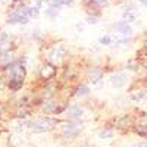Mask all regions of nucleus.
Here are the masks:
<instances>
[{
  "instance_id": "f257e3e1",
  "label": "nucleus",
  "mask_w": 147,
  "mask_h": 147,
  "mask_svg": "<svg viewBox=\"0 0 147 147\" xmlns=\"http://www.w3.org/2000/svg\"><path fill=\"white\" fill-rule=\"evenodd\" d=\"M59 124H60V122L57 119H53L50 116H43V118H38V119L30 121V128L35 134H43V132L52 131Z\"/></svg>"
},
{
  "instance_id": "f03ea898",
  "label": "nucleus",
  "mask_w": 147,
  "mask_h": 147,
  "mask_svg": "<svg viewBox=\"0 0 147 147\" xmlns=\"http://www.w3.org/2000/svg\"><path fill=\"white\" fill-rule=\"evenodd\" d=\"M40 107H41V112L44 115H60L68 109V106L63 100H56V99L43 100Z\"/></svg>"
},
{
  "instance_id": "7ed1b4c3",
  "label": "nucleus",
  "mask_w": 147,
  "mask_h": 147,
  "mask_svg": "<svg viewBox=\"0 0 147 147\" xmlns=\"http://www.w3.org/2000/svg\"><path fill=\"white\" fill-rule=\"evenodd\" d=\"M59 128L62 131L65 138H75L82 132L84 125L80 121H65V122H60L59 124Z\"/></svg>"
},
{
  "instance_id": "20e7f679",
  "label": "nucleus",
  "mask_w": 147,
  "mask_h": 147,
  "mask_svg": "<svg viewBox=\"0 0 147 147\" xmlns=\"http://www.w3.org/2000/svg\"><path fill=\"white\" fill-rule=\"evenodd\" d=\"M66 56H68V49H66V46L65 44H57L56 47H53V50L49 53V62L50 63H53V65H60L63 62V60L66 59Z\"/></svg>"
},
{
  "instance_id": "39448f33",
  "label": "nucleus",
  "mask_w": 147,
  "mask_h": 147,
  "mask_svg": "<svg viewBox=\"0 0 147 147\" xmlns=\"http://www.w3.org/2000/svg\"><path fill=\"white\" fill-rule=\"evenodd\" d=\"M87 78L91 82L94 88H102L103 87V78H105V72L100 68H91L87 72Z\"/></svg>"
},
{
  "instance_id": "423d86ee",
  "label": "nucleus",
  "mask_w": 147,
  "mask_h": 147,
  "mask_svg": "<svg viewBox=\"0 0 147 147\" xmlns=\"http://www.w3.org/2000/svg\"><path fill=\"white\" fill-rule=\"evenodd\" d=\"M56 74H57V66L50 63L47 60V62H44L41 66H40V78L46 82L49 81H52L55 77H56Z\"/></svg>"
},
{
  "instance_id": "0eeeda50",
  "label": "nucleus",
  "mask_w": 147,
  "mask_h": 147,
  "mask_svg": "<svg viewBox=\"0 0 147 147\" xmlns=\"http://www.w3.org/2000/svg\"><path fill=\"white\" fill-rule=\"evenodd\" d=\"M82 115H84V106L81 103H75L65 110V116L68 121H80Z\"/></svg>"
},
{
  "instance_id": "6e6552de",
  "label": "nucleus",
  "mask_w": 147,
  "mask_h": 147,
  "mask_svg": "<svg viewBox=\"0 0 147 147\" xmlns=\"http://www.w3.org/2000/svg\"><path fill=\"white\" fill-rule=\"evenodd\" d=\"M28 22H30V18L25 16V15H22L21 12H18V10H13L6 18V24H9V25H27Z\"/></svg>"
},
{
  "instance_id": "1a4fd4ad",
  "label": "nucleus",
  "mask_w": 147,
  "mask_h": 147,
  "mask_svg": "<svg viewBox=\"0 0 147 147\" xmlns=\"http://www.w3.org/2000/svg\"><path fill=\"white\" fill-rule=\"evenodd\" d=\"M113 30L118 32V35H122V37H129L132 38V28L128 22H125L124 19L113 24Z\"/></svg>"
},
{
  "instance_id": "9d476101",
  "label": "nucleus",
  "mask_w": 147,
  "mask_h": 147,
  "mask_svg": "<svg viewBox=\"0 0 147 147\" xmlns=\"http://www.w3.org/2000/svg\"><path fill=\"white\" fill-rule=\"evenodd\" d=\"M127 82H128V75L125 72H118V74H113V75L110 77V85H112L113 88L125 87Z\"/></svg>"
},
{
  "instance_id": "9b49d317",
  "label": "nucleus",
  "mask_w": 147,
  "mask_h": 147,
  "mask_svg": "<svg viewBox=\"0 0 147 147\" xmlns=\"http://www.w3.org/2000/svg\"><path fill=\"white\" fill-rule=\"evenodd\" d=\"M57 94V85L49 81L47 85L41 90V99L43 100H49V99H55V96Z\"/></svg>"
},
{
  "instance_id": "f8f14e48",
  "label": "nucleus",
  "mask_w": 147,
  "mask_h": 147,
  "mask_svg": "<svg viewBox=\"0 0 147 147\" xmlns=\"http://www.w3.org/2000/svg\"><path fill=\"white\" fill-rule=\"evenodd\" d=\"M15 60L12 50H0V69H3L9 63H12Z\"/></svg>"
},
{
  "instance_id": "ddd939ff",
  "label": "nucleus",
  "mask_w": 147,
  "mask_h": 147,
  "mask_svg": "<svg viewBox=\"0 0 147 147\" xmlns=\"http://www.w3.org/2000/svg\"><path fill=\"white\" fill-rule=\"evenodd\" d=\"M131 127H134V119L131 118V115L121 116L116 122V128H119V129H128Z\"/></svg>"
},
{
  "instance_id": "4468645a",
  "label": "nucleus",
  "mask_w": 147,
  "mask_h": 147,
  "mask_svg": "<svg viewBox=\"0 0 147 147\" xmlns=\"http://www.w3.org/2000/svg\"><path fill=\"white\" fill-rule=\"evenodd\" d=\"M12 44V34L7 31L0 32V50H9V46Z\"/></svg>"
},
{
  "instance_id": "2eb2a0df",
  "label": "nucleus",
  "mask_w": 147,
  "mask_h": 147,
  "mask_svg": "<svg viewBox=\"0 0 147 147\" xmlns=\"http://www.w3.org/2000/svg\"><path fill=\"white\" fill-rule=\"evenodd\" d=\"M90 87L88 85H80V87H77V90H75V97L77 99H82V97H85V96H88L90 94Z\"/></svg>"
},
{
  "instance_id": "dca6fc26",
  "label": "nucleus",
  "mask_w": 147,
  "mask_h": 147,
  "mask_svg": "<svg viewBox=\"0 0 147 147\" xmlns=\"http://www.w3.org/2000/svg\"><path fill=\"white\" fill-rule=\"evenodd\" d=\"M122 19H124L125 22H134V21H137V12H127L124 10L122 12Z\"/></svg>"
},
{
  "instance_id": "f3484780",
  "label": "nucleus",
  "mask_w": 147,
  "mask_h": 147,
  "mask_svg": "<svg viewBox=\"0 0 147 147\" xmlns=\"http://www.w3.org/2000/svg\"><path fill=\"white\" fill-rule=\"evenodd\" d=\"M134 131H136L138 136L147 138V124H138L137 127H134Z\"/></svg>"
},
{
  "instance_id": "a211bd4d",
  "label": "nucleus",
  "mask_w": 147,
  "mask_h": 147,
  "mask_svg": "<svg viewBox=\"0 0 147 147\" xmlns=\"http://www.w3.org/2000/svg\"><path fill=\"white\" fill-rule=\"evenodd\" d=\"M46 16H49V18H52V19H55L57 15H59V9H56V7H52V6H49L47 9H46Z\"/></svg>"
},
{
  "instance_id": "6ab92c4d",
  "label": "nucleus",
  "mask_w": 147,
  "mask_h": 147,
  "mask_svg": "<svg viewBox=\"0 0 147 147\" xmlns=\"http://www.w3.org/2000/svg\"><path fill=\"white\" fill-rule=\"evenodd\" d=\"M99 43H100L102 46H110V44L113 43V37H112V35H103V37H100Z\"/></svg>"
},
{
  "instance_id": "aec40b11",
  "label": "nucleus",
  "mask_w": 147,
  "mask_h": 147,
  "mask_svg": "<svg viewBox=\"0 0 147 147\" xmlns=\"http://www.w3.org/2000/svg\"><path fill=\"white\" fill-rule=\"evenodd\" d=\"M144 94H146L144 90H137L136 93H131V99H132L134 102H138V100L144 99Z\"/></svg>"
},
{
  "instance_id": "412c9836",
  "label": "nucleus",
  "mask_w": 147,
  "mask_h": 147,
  "mask_svg": "<svg viewBox=\"0 0 147 147\" xmlns=\"http://www.w3.org/2000/svg\"><path fill=\"white\" fill-rule=\"evenodd\" d=\"M41 32H40V30H32V31H30V38L31 40H34V41H38L40 38H41Z\"/></svg>"
},
{
  "instance_id": "4be33fe9",
  "label": "nucleus",
  "mask_w": 147,
  "mask_h": 147,
  "mask_svg": "<svg viewBox=\"0 0 147 147\" xmlns=\"http://www.w3.org/2000/svg\"><path fill=\"white\" fill-rule=\"evenodd\" d=\"M91 2H94L97 6H100L102 9H103V7H109V6H110V0H91Z\"/></svg>"
},
{
  "instance_id": "5701e85b",
  "label": "nucleus",
  "mask_w": 147,
  "mask_h": 147,
  "mask_svg": "<svg viewBox=\"0 0 147 147\" xmlns=\"http://www.w3.org/2000/svg\"><path fill=\"white\" fill-rule=\"evenodd\" d=\"M124 10H127V12H137V6L134 3H131V2H127L124 5Z\"/></svg>"
},
{
  "instance_id": "b1692460",
  "label": "nucleus",
  "mask_w": 147,
  "mask_h": 147,
  "mask_svg": "<svg viewBox=\"0 0 147 147\" xmlns=\"http://www.w3.org/2000/svg\"><path fill=\"white\" fill-rule=\"evenodd\" d=\"M85 22H87L88 25H96V24L99 22V16H91V15H88L87 19H85Z\"/></svg>"
},
{
  "instance_id": "393cba45",
  "label": "nucleus",
  "mask_w": 147,
  "mask_h": 147,
  "mask_svg": "<svg viewBox=\"0 0 147 147\" xmlns=\"http://www.w3.org/2000/svg\"><path fill=\"white\" fill-rule=\"evenodd\" d=\"M113 137V132L112 131H107V129H103L100 132V138H112Z\"/></svg>"
},
{
  "instance_id": "a878e982",
  "label": "nucleus",
  "mask_w": 147,
  "mask_h": 147,
  "mask_svg": "<svg viewBox=\"0 0 147 147\" xmlns=\"http://www.w3.org/2000/svg\"><path fill=\"white\" fill-rule=\"evenodd\" d=\"M127 69H128V71H132V72H137V71L140 69V65H138V63H137V65L128 63V65H127Z\"/></svg>"
},
{
  "instance_id": "bb28decb",
  "label": "nucleus",
  "mask_w": 147,
  "mask_h": 147,
  "mask_svg": "<svg viewBox=\"0 0 147 147\" xmlns=\"http://www.w3.org/2000/svg\"><path fill=\"white\" fill-rule=\"evenodd\" d=\"M131 147H147V143H146V141H140V143H136V144H132Z\"/></svg>"
},
{
  "instance_id": "cd10ccee",
  "label": "nucleus",
  "mask_w": 147,
  "mask_h": 147,
  "mask_svg": "<svg viewBox=\"0 0 147 147\" xmlns=\"http://www.w3.org/2000/svg\"><path fill=\"white\" fill-rule=\"evenodd\" d=\"M138 2H140L141 5H144V6H147V0H138Z\"/></svg>"
},
{
  "instance_id": "c85d7f7f",
  "label": "nucleus",
  "mask_w": 147,
  "mask_h": 147,
  "mask_svg": "<svg viewBox=\"0 0 147 147\" xmlns=\"http://www.w3.org/2000/svg\"><path fill=\"white\" fill-rule=\"evenodd\" d=\"M143 37H144V41H146V44H147V31L144 32V35H143Z\"/></svg>"
},
{
  "instance_id": "c756f323",
  "label": "nucleus",
  "mask_w": 147,
  "mask_h": 147,
  "mask_svg": "<svg viewBox=\"0 0 147 147\" xmlns=\"http://www.w3.org/2000/svg\"><path fill=\"white\" fill-rule=\"evenodd\" d=\"M144 100L147 102V91H146V94H144Z\"/></svg>"
}]
</instances>
